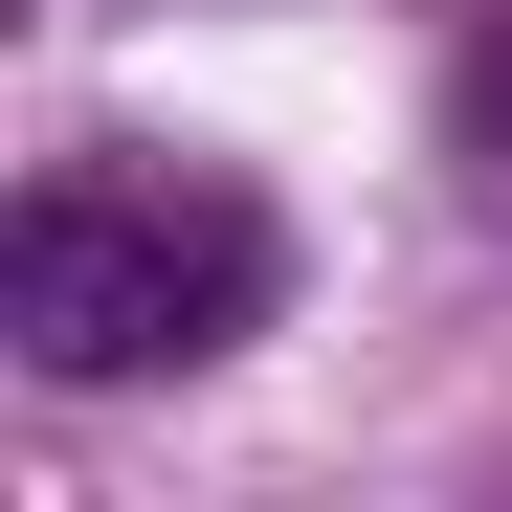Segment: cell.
<instances>
[{
  "label": "cell",
  "mask_w": 512,
  "mask_h": 512,
  "mask_svg": "<svg viewBox=\"0 0 512 512\" xmlns=\"http://www.w3.org/2000/svg\"><path fill=\"white\" fill-rule=\"evenodd\" d=\"M245 312H268V223L223 179H112V156H67V179H23V223H0V334H23L45 379L223 357Z\"/></svg>",
  "instance_id": "cell-1"
},
{
  "label": "cell",
  "mask_w": 512,
  "mask_h": 512,
  "mask_svg": "<svg viewBox=\"0 0 512 512\" xmlns=\"http://www.w3.org/2000/svg\"><path fill=\"white\" fill-rule=\"evenodd\" d=\"M468 179H512V23L468 45Z\"/></svg>",
  "instance_id": "cell-2"
}]
</instances>
